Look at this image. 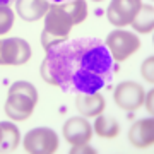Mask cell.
Segmentation results:
<instances>
[{
    "instance_id": "1",
    "label": "cell",
    "mask_w": 154,
    "mask_h": 154,
    "mask_svg": "<svg viewBox=\"0 0 154 154\" xmlns=\"http://www.w3.org/2000/svg\"><path fill=\"white\" fill-rule=\"evenodd\" d=\"M39 74L45 82L70 94H93L113 81L115 65L98 38L67 39L46 51Z\"/></svg>"
},
{
    "instance_id": "2",
    "label": "cell",
    "mask_w": 154,
    "mask_h": 154,
    "mask_svg": "<svg viewBox=\"0 0 154 154\" xmlns=\"http://www.w3.org/2000/svg\"><path fill=\"white\" fill-rule=\"evenodd\" d=\"M88 4L86 0H72L67 4H51L45 16V28L41 33V45L45 51L51 46L69 39L72 28L86 21Z\"/></svg>"
},
{
    "instance_id": "3",
    "label": "cell",
    "mask_w": 154,
    "mask_h": 154,
    "mask_svg": "<svg viewBox=\"0 0 154 154\" xmlns=\"http://www.w3.org/2000/svg\"><path fill=\"white\" fill-rule=\"evenodd\" d=\"M38 103V91L31 82L26 81H17L9 88L5 101L7 116L14 122H24L33 115L34 106Z\"/></svg>"
},
{
    "instance_id": "4",
    "label": "cell",
    "mask_w": 154,
    "mask_h": 154,
    "mask_svg": "<svg viewBox=\"0 0 154 154\" xmlns=\"http://www.w3.org/2000/svg\"><path fill=\"white\" fill-rule=\"evenodd\" d=\"M105 45L113 62H123L140 48V39L137 38L135 33H130L125 29H115L106 36Z\"/></svg>"
},
{
    "instance_id": "5",
    "label": "cell",
    "mask_w": 154,
    "mask_h": 154,
    "mask_svg": "<svg viewBox=\"0 0 154 154\" xmlns=\"http://www.w3.org/2000/svg\"><path fill=\"white\" fill-rule=\"evenodd\" d=\"M22 146L29 154H55L58 149V135L48 127H38L26 134Z\"/></svg>"
},
{
    "instance_id": "6",
    "label": "cell",
    "mask_w": 154,
    "mask_h": 154,
    "mask_svg": "<svg viewBox=\"0 0 154 154\" xmlns=\"http://www.w3.org/2000/svg\"><path fill=\"white\" fill-rule=\"evenodd\" d=\"M113 98H115V103L118 108L132 113L144 105L146 91L140 84L134 82V81H127V82H122L115 88Z\"/></svg>"
},
{
    "instance_id": "7",
    "label": "cell",
    "mask_w": 154,
    "mask_h": 154,
    "mask_svg": "<svg viewBox=\"0 0 154 154\" xmlns=\"http://www.w3.org/2000/svg\"><path fill=\"white\" fill-rule=\"evenodd\" d=\"M31 58V46L22 38H7L0 45V65H24Z\"/></svg>"
},
{
    "instance_id": "8",
    "label": "cell",
    "mask_w": 154,
    "mask_h": 154,
    "mask_svg": "<svg viewBox=\"0 0 154 154\" xmlns=\"http://www.w3.org/2000/svg\"><path fill=\"white\" fill-rule=\"evenodd\" d=\"M140 5V0H111L106 9V17L115 28H125L130 26Z\"/></svg>"
},
{
    "instance_id": "9",
    "label": "cell",
    "mask_w": 154,
    "mask_h": 154,
    "mask_svg": "<svg viewBox=\"0 0 154 154\" xmlns=\"http://www.w3.org/2000/svg\"><path fill=\"white\" fill-rule=\"evenodd\" d=\"M63 137L70 146L89 144L93 137V127L84 116H72L63 123Z\"/></svg>"
},
{
    "instance_id": "10",
    "label": "cell",
    "mask_w": 154,
    "mask_h": 154,
    "mask_svg": "<svg viewBox=\"0 0 154 154\" xmlns=\"http://www.w3.org/2000/svg\"><path fill=\"white\" fill-rule=\"evenodd\" d=\"M128 140L134 147L147 149L154 144V120L142 118V120L134 122L130 130H128Z\"/></svg>"
},
{
    "instance_id": "11",
    "label": "cell",
    "mask_w": 154,
    "mask_h": 154,
    "mask_svg": "<svg viewBox=\"0 0 154 154\" xmlns=\"http://www.w3.org/2000/svg\"><path fill=\"white\" fill-rule=\"evenodd\" d=\"M105 98L98 93L93 94H79L75 98V108L84 118H96L105 111Z\"/></svg>"
},
{
    "instance_id": "12",
    "label": "cell",
    "mask_w": 154,
    "mask_h": 154,
    "mask_svg": "<svg viewBox=\"0 0 154 154\" xmlns=\"http://www.w3.org/2000/svg\"><path fill=\"white\" fill-rule=\"evenodd\" d=\"M50 5L48 0H16V12L21 19L34 22L46 16Z\"/></svg>"
},
{
    "instance_id": "13",
    "label": "cell",
    "mask_w": 154,
    "mask_h": 154,
    "mask_svg": "<svg viewBox=\"0 0 154 154\" xmlns=\"http://www.w3.org/2000/svg\"><path fill=\"white\" fill-rule=\"evenodd\" d=\"M137 33H142V34H147V33H152L154 29V7L152 5H140L139 12L135 14L134 21L130 22Z\"/></svg>"
},
{
    "instance_id": "14",
    "label": "cell",
    "mask_w": 154,
    "mask_h": 154,
    "mask_svg": "<svg viewBox=\"0 0 154 154\" xmlns=\"http://www.w3.org/2000/svg\"><path fill=\"white\" fill-rule=\"evenodd\" d=\"M93 130L96 132L98 137L115 139V137H118V134H120V125H118V122H116L113 116H108V115H103V113H101V115L96 116Z\"/></svg>"
},
{
    "instance_id": "15",
    "label": "cell",
    "mask_w": 154,
    "mask_h": 154,
    "mask_svg": "<svg viewBox=\"0 0 154 154\" xmlns=\"http://www.w3.org/2000/svg\"><path fill=\"white\" fill-rule=\"evenodd\" d=\"M2 127V147L0 151H16L21 142V132L11 122H0Z\"/></svg>"
},
{
    "instance_id": "16",
    "label": "cell",
    "mask_w": 154,
    "mask_h": 154,
    "mask_svg": "<svg viewBox=\"0 0 154 154\" xmlns=\"http://www.w3.org/2000/svg\"><path fill=\"white\" fill-rule=\"evenodd\" d=\"M14 26V12L9 5H0V34H5Z\"/></svg>"
},
{
    "instance_id": "17",
    "label": "cell",
    "mask_w": 154,
    "mask_h": 154,
    "mask_svg": "<svg viewBox=\"0 0 154 154\" xmlns=\"http://www.w3.org/2000/svg\"><path fill=\"white\" fill-rule=\"evenodd\" d=\"M154 57L151 55L149 58H146L142 63V67H140V72H142V77L147 81L149 84H152L154 82Z\"/></svg>"
},
{
    "instance_id": "18",
    "label": "cell",
    "mask_w": 154,
    "mask_h": 154,
    "mask_svg": "<svg viewBox=\"0 0 154 154\" xmlns=\"http://www.w3.org/2000/svg\"><path fill=\"white\" fill-rule=\"evenodd\" d=\"M70 154H96V149H93L88 144H82V146H72Z\"/></svg>"
},
{
    "instance_id": "19",
    "label": "cell",
    "mask_w": 154,
    "mask_h": 154,
    "mask_svg": "<svg viewBox=\"0 0 154 154\" xmlns=\"http://www.w3.org/2000/svg\"><path fill=\"white\" fill-rule=\"evenodd\" d=\"M152 98H154V91L151 89L147 94H146V98H144V103H146V108H147V111L152 115L154 111V105H152Z\"/></svg>"
},
{
    "instance_id": "20",
    "label": "cell",
    "mask_w": 154,
    "mask_h": 154,
    "mask_svg": "<svg viewBox=\"0 0 154 154\" xmlns=\"http://www.w3.org/2000/svg\"><path fill=\"white\" fill-rule=\"evenodd\" d=\"M50 4H67V2H72V0H48Z\"/></svg>"
},
{
    "instance_id": "21",
    "label": "cell",
    "mask_w": 154,
    "mask_h": 154,
    "mask_svg": "<svg viewBox=\"0 0 154 154\" xmlns=\"http://www.w3.org/2000/svg\"><path fill=\"white\" fill-rule=\"evenodd\" d=\"M12 2H16V0H0V5H9Z\"/></svg>"
},
{
    "instance_id": "22",
    "label": "cell",
    "mask_w": 154,
    "mask_h": 154,
    "mask_svg": "<svg viewBox=\"0 0 154 154\" xmlns=\"http://www.w3.org/2000/svg\"><path fill=\"white\" fill-rule=\"evenodd\" d=\"M0 147H2V127H0Z\"/></svg>"
},
{
    "instance_id": "23",
    "label": "cell",
    "mask_w": 154,
    "mask_h": 154,
    "mask_svg": "<svg viewBox=\"0 0 154 154\" xmlns=\"http://www.w3.org/2000/svg\"><path fill=\"white\" fill-rule=\"evenodd\" d=\"M93 2H103V0H93Z\"/></svg>"
},
{
    "instance_id": "24",
    "label": "cell",
    "mask_w": 154,
    "mask_h": 154,
    "mask_svg": "<svg viewBox=\"0 0 154 154\" xmlns=\"http://www.w3.org/2000/svg\"><path fill=\"white\" fill-rule=\"evenodd\" d=\"M0 45H2V41H0Z\"/></svg>"
}]
</instances>
